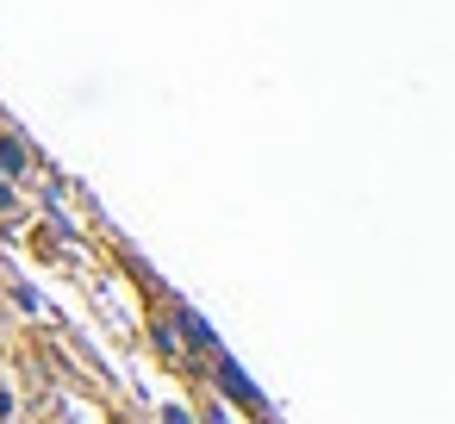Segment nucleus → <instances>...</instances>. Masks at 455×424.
<instances>
[{
    "instance_id": "f257e3e1",
    "label": "nucleus",
    "mask_w": 455,
    "mask_h": 424,
    "mask_svg": "<svg viewBox=\"0 0 455 424\" xmlns=\"http://www.w3.org/2000/svg\"><path fill=\"white\" fill-rule=\"evenodd\" d=\"M0 175H26V150L13 132H0Z\"/></svg>"
},
{
    "instance_id": "f03ea898",
    "label": "nucleus",
    "mask_w": 455,
    "mask_h": 424,
    "mask_svg": "<svg viewBox=\"0 0 455 424\" xmlns=\"http://www.w3.org/2000/svg\"><path fill=\"white\" fill-rule=\"evenodd\" d=\"M163 418H169V424H194V418H188V412H181V405H169V412H163Z\"/></svg>"
}]
</instances>
